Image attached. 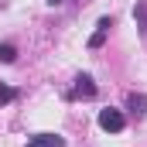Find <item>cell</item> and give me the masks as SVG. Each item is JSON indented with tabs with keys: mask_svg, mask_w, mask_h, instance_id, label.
<instances>
[{
	"mask_svg": "<svg viewBox=\"0 0 147 147\" xmlns=\"http://www.w3.org/2000/svg\"><path fill=\"white\" fill-rule=\"evenodd\" d=\"M127 110L134 113V116H144L147 113V96L144 92H130V96H127Z\"/></svg>",
	"mask_w": 147,
	"mask_h": 147,
	"instance_id": "obj_4",
	"label": "cell"
},
{
	"mask_svg": "<svg viewBox=\"0 0 147 147\" xmlns=\"http://www.w3.org/2000/svg\"><path fill=\"white\" fill-rule=\"evenodd\" d=\"M28 147H65V140L55 137V134H38V137L28 140Z\"/></svg>",
	"mask_w": 147,
	"mask_h": 147,
	"instance_id": "obj_5",
	"label": "cell"
},
{
	"mask_svg": "<svg viewBox=\"0 0 147 147\" xmlns=\"http://www.w3.org/2000/svg\"><path fill=\"white\" fill-rule=\"evenodd\" d=\"M14 58H17V48H14L10 41H3V45H0V62H14Z\"/></svg>",
	"mask_w": 147,
	"mask_h": 147,
	"instance_id": "obj_7",
	"label": "cell"
},
{
	"mask_svg": "<svg viewBox=\"0 0 147 147\" xmlns=\"http://www.w3.org/2000/svg\"><path fill=\"white\" fill-rule=\"evenodd\" d=\"M134 17H137V28H140V34L147 38V3H144V0H137V7H134Z\"/></svg>",
	"mask_w": 147,
	"mask_h": 147,
	"instance_id": "obj_6",
	"label": "cell"
},
{
	"mask_svg": "<svg viewBox=\"0 0 147 147\" xmlns=\"http://www.w3.org/2000/svg\"><path fill=\"white\" fill-rule=\"evenodd\" d=\"M113 21L110 17H99V24H96V34L89 38V48H103V41H106V34H110Z\"/></svg>",
	"mask_w": 147,
	"mask_h": 147,
	"instance_id": "obj_3",
	"label": "cell"
},
{
	"mask_svg": "<svg viewBox=\"0 0 147 147\" xmlns=\"http://www.w3.org/2000/svg\"><path fill=\"white\" fill-rule=\"evenodd\" d=\"M51 3H65V0H51Z\"/></svg>",
	"mask_w": 147,
	"mask_h": 147,
	"instance_id": "obj_9",
	"label": "cell"
},
{
	"mask_svg": "<svg viewBox=\"0 0 147 147\" xmlns=\"http://www.w3.org/2000/svg\"><path fill=\"white\" fill-rule=\"evenodd\" d=\"M99 127H103L106 134H120V130L127 127V116L120 110H113V106L110 110H99Z\"/></svg>",
	"mask_w": 147,
	"mask_h": 147,
	"instance_id": "obj_1",
	"label": "cell"
},
{
	"mask_svg": "<svg viewBox=\"0 0 147 147\" xmlns=\"http://www.w3.org/2000/svg\"><path fill=\"white\" fill-rule=\"evenodd\" d=\"M14 96H17V92H14L10 86H3V82H0V103H10Z\"/></svg>",
	"mask_w": 147,
	"mask_h": 147,
	"instance_id": "obj_8",
	"label": "cell"
},
{
	"mask_svg": "<svg viewBox=\"0 0 147 147\" xmlns=\"http://www.w3.org/2000/svg\"><path fill=\"white\" fill-rule=\"evenodd\" d=\"M72 96H75V99H92V96H96V86H92V79H89V75H79V79H75Z\"/></svg>",
	"mask_w": 147,
	"mask_h": 147,
	"instance_id": "obj_2",
	"label": "cell"
}]
</instances>
